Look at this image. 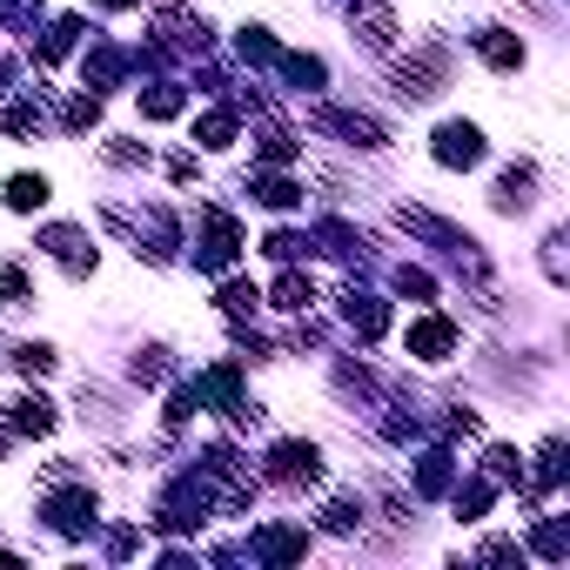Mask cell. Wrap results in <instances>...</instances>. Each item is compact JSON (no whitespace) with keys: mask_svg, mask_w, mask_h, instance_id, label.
Returning a JSON list of instances; mask_svg holds the SVG:
<instances>
[{"mask_svg":"<svg viewBox=\"0 0 570 570\" xmlns=\"http://www.w3.org/2000/svg\"><path fill=\"white\" fill-rule=\"evenodd\" d=\"M483 155H490V135L476 121H443L430 135V161L436 168H483Z\"/></svg>","mask_w":570,"mask_h":570,"instance_id":"cell-1","label":"cell"},{"mask_svg":"<svg viewBox=\"0 0 570 570\" xmlns=\"http://www.w3.org/2000/svg\"><path fill=\"white\" fill-rule=\"evenodd\" d=\"M403 343L416 350V363H450V350H456V330H450L443 316H423V323H416Z\"/></svg>","mask_w":570,"mask_h":570,"instance_id":"cell-2","label":"cell"},{"mask_svg":"<svg viewBox=\"0 0 570 570\" xmlns=\"http://www.w3.org/2000/svg\"><path fill=\"white\" fill-rule=\"evenodd\" d=\"M48 195H55V181H48V175H14L8 188H0V202H8L14 215H35V208H48Z\"/></svg>","mask_w":570,"mask_h":570,"instance_id":"cell-3","label":"cell"}]
</instances>
